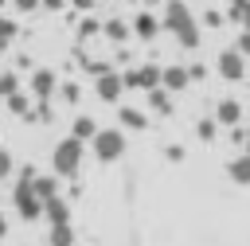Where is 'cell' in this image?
I'll return each instance as SVG.
<instances>
[{
    "instance_id": "6da1fadb",
    "label": "cell",
    "mask_w": 250,
    "mask_h": 246,
    "mask_svg": "<svg viewBox=\"0 0 250 246\" xmlns=\"http://www.w3.org/2000/svg\"><path fill=\"white\" fill-rule=\"evenodd\" d=\"M160 27L184 47V51H195L203 43V23L195 20V12L188 8V0H164V16H160Z\"/></svg>"
},
{
    "instance_id": "7a4b0ae2",
    "label": "cell",
    "mask_w": 250,
    "mask_h": 246,
    "mask_svg": "<svg viewBox=\"0 0 250 246\" xmlns=\"http://www.w3.org/2000/svg\"><path fill=\"white\" fill-rule=\"evenodd\" d=\"M35 176H39L35 168H20V180L12 187V207H16V215L23 223H39L43 219V199L35 191Z\"/></svg>"
},
{
    "instance_id": "3957f363",
    "label": "cell",
    "mask_w": 250,
    "mask_h": 246,
    "mask_svg": "<svg viewBox=\"0 0 250 246\" xmlns=\"http://www.w3.org/2000/svg\"><path fill=\"white\" fill-rule=\"evenodd\" d=\"M82 156H86V144L78 137H62L55 148H51V168L59 180H74L78 168H82Z\"/></svg>"
},
{
    "instance_id": "277c9868",
    "label": "cell",
    "mask_w": 250,
    "mask_h": 246,
    "mask_svg": "<svg viewBox=\"0 0 250 246\" xmlns=\"http://www.w3.org/2000/svg\"><path fill=\"white\" fill-rule=\"evenodd\" d=\"M90 144H94V160L98 164H113V160L125 156V129H98V137Z\"/></svg>"
},
{
    "instance_id": "5b68a950",
    "label": "cell",
    "mask_w": 250,
    "mask_h": 246,
    "mask_svg": "<svg viewBox=\"0 0 250 246\" xmlns=\"http://www.w3.org/2000/svg\"><path fill=\"white\" fill-rule=\"evenodd\" d=\"M215 74H219L223 82H242V78H246V55H242L238 47H223V51L215 55Z\"/></svg>"
},
{
    "instance_id": "8992f818",
    "label": "cell",
    "mask_w": 250,
    "mask_h": 246,
    "mask_svg": "<svg viewBox=\"0 0 250 246\" xmlns=\"http://www.w3.org/2000/svg\"><path fill=\"white\" fill-rule=\"evenodd\" d=\"M94 94H98L102 102H109V105L121 102V94H125V74H121V70H109V66L98 70V74H94Z\"/></svg>"
},
{
    "instance_id": "52a82bcc",
    "label": "cell",
    "mask_w": 250,
    "mask_h": 246,
    "mask_svg": "<svg viewBox=\"0 0 250 246\" xmlns=\"http://www.w3.org/2000/svg\"><path fill=\"white\" fill-rule=\"evenodd\" d=\"M160 70L164 66H156V62H141V66H129L125 70V90H156L160 86Z\"/></svg>"
},
{
    "instance_id": "ba28073f",
    "label": "cell",
    "mask_w": 250,
    "mask_h": 246,
    "mask_svg": "<svg viewBox=\"0 0 250 246\" xmlns=\"http://www.w3.org/2000/svg\"><path fill=\"white\" fill-rule=\"evenodd\" d=\"M27 90H31V98H35V102H51V98H55V90H59V74H55L51 66H35V70H31V78H27Z\"/></svg>"
},
{
    "instance_id": "9c48e42d",
    "label": "cell",
    "mask_w": 250,
    "mask_h": 246,
    "mask_svg": "<svg viewBox=\"0 0 250 246\" xmlns=\"http://www.w3.org/2000/svg\"><path fill=\"white\" fill-rule=\"evenodd\" d=\"M215 121H219V129H238L242 125V117H246V109H242V102L238 98H223L219 105H215V113H211Z\"/></svg>"
},
{
    "instance_id": "30bf717a",
    "label": "cell",
    "mask_w": 250,
    "mask_h": 246,
    "mask_svg": "<svg viewBox=\"0 0 250 246\" xmlns=\"http://www.w3.org/2000/svg\"><path fill=\"white\" fill-rule=\"evenodd\" d=\"M129 27H133V35H137L141 43H152V39L160 35V20H156V12H148V8H141Z\"/></svg>"
},
{
    "instance_id": "8fae6325",
    "label": "cell",
    "mask_w": 250,
    "mask_h": 246,
    "mask_svg": "<svg viewBox=\"0 0 250 246\" xmlns=\"http://www.w3.org/2000/svg\"><path fill=\"white\" fill-rule=\"evenodd\" d=\"M160 86H164L168 94H180V90H188V86H191V74H188V66H180V62L164 66V70H160Z\"/></svg>"
},
{
    "instance_id": "7c38bea8",
    "label": "cell",
    "mask_w": 250,
    "mask_h": 246,
    "mask_svg": "<svg viewBox=\"0 0 250 246\" xmlns=\"http://www.w3.org/2000/svg\"><path fill=\"white\" fill-rule=\"evenodd\" d=\"M43 219H47V226L70 223V199H66V195H55V199H47V203H43Z\"/></svg>"
},
{
    "instance_id": "4fadbf2b",
    "label": "cell",
    "mask_w": 250,
    "mask_h": 246,
    "mask_svg": "<svg viewBox=\"0 0 250 246\" xmlns=\"http://www.w3.org/2000/svg\"><path fill=\"white\" fill-rule=\"evenodd\" d=\"M227 176H230L238 187H250V152H246V148H242V152L227 164Z\"/></svg>"
},
{
    "instance_id": "5bb4252c",
    "label": "cell",
    "mask_w": 250,
    "mask_h": 246,
    "mask_svg": "<svg viewBox=\"0 0 250 246\" xmlns=\"http://www.w3.org/2000/svg\"><path fill=\"white\" fill-rule=\"evenodd\" d=\"M148 109H152V113H160V117H172V113H176V105H172V94H168L164 86L148 90Z\"/></svg>"
},
{
    "instance_id": "9a60e30c",
    "label": "cell",
    "mask_w": 250,
    "mask_h": 246,
    "mask_svg": "<svg viewBox=\"0 0 250 246\" xmlns=\"http://www.w3.org/2000/svg\"><path fill=\"white\" fill-rule=\"evenodd\" d=\"M117 121H121V129H133V133H141V129L148 125L145 109H137V105H121V109H117Z\"/></svg>"
},
{
    "instance_id": "2e32d148",
    "label": "cell",
    "mask_w": 250,
    "mask_h": 246,
    "mask_svg": "<svg viewBox=\"0 0 250 246\" xmlns=\"http://www.w3.org/2000/svg\"><path fill=\"white\" fill-rule=\"evenodd\" d=\"M70 137H78L82 144H86V141H94V137H98V121H94L90 113H78V117H74V125H70Z\"/></svg>"
},
{
    "instance_id": "e0dca14e",
    "label": "cell",
    "mask_w": 250,
    "mask_h": 246,
    "mask_svg": "<svg viewBox=\"0 0 250 246\" xmlns=\"http://www.w3.org/2000/svg\"><path fill=\"white\" fill-rule=\"evenodd\" d=\"M78 234L70 223H59V226H47V246H74Z\"/></svg>"
},
{
    "instance_id": "ac0fdd59",
    "label": "cell",
    "mask_w": 250,
    "mask_h": 246,
    "mask_svg": "<svg viewBox=\"0 0 250 246\" xmlns=\"http://www.w3.org/2000/svg\"><path fill=\"white\" fill-rule=\"evenodd\" d=\"M129 31H133V27H129L125 20H117V16H109V20L102 23V35H105L109 43H125V39H129Z\"/></svg>"
},
{
    "instance_id": "d6986e66",
    "label": "cell",
    "mask_w": 250,
    "mask_h": 246,
    "mask_svg": "<svg viewBox=\"0 0 250 246\" xmlns=\"http://www.w3.org/2000/svg\"><path fill=\"white\" fill-rule=\"evenodd\" d=\"M4 105H8V113H16V117H31V98L20 90V94H12V98H4Z\"/></svg>"
},
{
    "instance_id": "ffe728a7",
    "label": "cell",
    "mask_w": 250,
    "mask_h": 246,
    "mask_svg": "<svg viewBox=\"0 0 250 246\" xmlns=\"http://www.w3.org/2000/svg\"><path fill=\"white\" fill-rule=\"evenodd\" d=\"M35 191H39L43 203L55 199V195H59V176H35Z\"/></svg>"
},
{
    "instance_id": "44dd1931",
    "label": "cell",
    "mask_w": 250,
    "mask_h": 246,
    "mask_svg": "<svg viewBox=\"0 0 250 246\" xmlns=\"http://www.w3.org/2000/svg\"><path fill=\"white\" fill-rule=\"evenodd\" d=\"M227 16H230V20H238V23H242V31H250V0H230Z\"/></svg>"
},
{
    "instance_id": "7402d4cb",
    "label": "cell",
    "mask_w": 250,
    "mask_h": 246,
    "mask_svg": "<svg viewBox=\"0 0 250 246\" xmlns=\"http://www.w3.org/2000/svg\"><path fill=\"white\" fill-rule=\"evenodd\" d=\"M12 94H20V78L16 70H0V98H12Z\"/></svg>"
},
{
    "instance_id": "603a6c76",
    "label": "cell",
    "mask_w": 250,
    "mask_h": 246,
    "mask_svg": "<svg viewBox=\"0 0 250 246\" xmlns=\"http://www.w3.org/2000/svg\"><path fill=\"white\" fill-rule=\"evenodd\" d=\"M195 133H199V141H207V144H211V141L219 137V121H215V117H203V121L195 125Z\"/></svg>"
},
{
    "instance_id": "cb8c5ba5",
    "label": "cell",
    "mask_w": 250,
    "mask_h": 246,
    "mask_svg": "<svg viewBox=\"0 0 250 246\" xmlns=\"http://www.w3.org/2000/svg\"><path fill=\"white\" fill-rule=\"evenodd\" d=\"M16 31H20V27H16V20H12V16H0V43H4V47L16 39Z\"/></svg>"
},
{
    "instance_id": "d4e9b609",
    "label": "cell",
    "mask_w": 250,
    "mask_h": 246,
    "mask_svg": "<svg viewBox=\"0 0 250 246\" xmlns=\"http://www.w3.org/2000/svg\"><path fill=\"white\" fill-rule=\"evenodd\" d=\"M12 172H16V156H12V152L0 144V180H8Z\"/></svg>"
},
{
    "instance_id": "484cf974",
    "label": "cell",
    "mask_w": 250,
    "mask_h": 246,
    "mask_svg": "<svg viewBox=\"0 0 250 246\" xmlns=\"http://www.w3.org/2000/svg\"><path fill=\"white\" fill-rule=\"evenodd\" d=\"M43 8V0H12V12L16 16H27V12H39Z\"/></svg>"
},
{
    "instance_id": "4316f807",
    "label": "cell",
    "mask_w": 250,
    "mask_h": 246,
    "mask_svg": "<svg viewBox=\"0 0 250 246\" xmlns=\"http://www.w3.org/2000/svg\"><path fill=\"white\" fill-rule=\"evenodd\" d=\"M59 94H62V102H70V105H74L82 90H78V82H62V86H59Z\"/></svg>"
},
{
    "instance_id": "83f0119b",
    "label": "cell",
    "mask_w": 250,
    "mask_h": 246,
    "mask_svg": "<svg viewBox=\"0 0 250 246\" xmlns=\"http://www.w3.org/2000/svg\"><path fill=\"white\" fill-rule=\"evenodd\" d=\"M203 27H223V12H203Z\"/></svg>"
},
{
    "instance_id": "f1b7e54d",
    "label": "cell",
    "mask_w": 250,
    "mask_h": 246,
    "mask_svg": "<svg viewBox=\"0 0 250 246\" xmlns=\"http://www.w3.org/2000/svg\"><path fill=\"white\" fill-rule=\"evenodd\" d=\"M234 47H238V51H242V55H246V59H250V31H242V35H238V39H234Z\"/></svg>"
},
{
    "instance_id": "f546056e",
    "label": "cell",
    "mask_w": 250,
    "mask_h": 246,
    "mask_svg": "<svg viewBox=\"0 0 250 246\" xmlns=\"http://www.w3.org/2000/svg\"><path fill=\"white\" fill-rule=\"evenodd\" d=\"M98 31H102V27H98L94 20H82V35H98Z\"/></svg>"
},
{
    "instance_id": "4dcf8cb0",
    "label": "cell",
    "mask_w": 250,
    "mask_h": 246,
    "mask_svg": "<svg viewBox=\"0 0 250 246\" xmlns=\"http://www.w3.org/2000/svg\"><path fill=\"white\" fill-rule=\"evenodd\" d=\"M62 4H66V0H43V8H47V12H59Z\"/></svg>"
},
{
    "instance_id": "1f68e13d",
    "label": "cell",
    "mask_w": 250,
    "mask_h": 246,
    "mask_svg": "<svg viewBox=\"0 0 250 246\" xmlns=\"http://www.w3.org/2000/svg\"><path fill=\"white\" fill-rule=\"evenodd\" d=\"M74 8H78V12H90V8H94V0H74Z\"/></svg>"
},
{
    "instance_id": "d6a6232c",
    "label": "cell",
    "mask_w": 250,
    "mask_h": 246,
    "mask_svg": "<svg viewBox=\"0 0 250 246\" xmlns=\"http://www.w3.org/2000/svg\"><path fill=\"white\" fill-rule=\"evenodd\" d=\"M4 234H8V215L0 211V238H4Z\"/></svg>"
},
{
    "instance_id": "836d02e7",
    "label": "cell",
    "mask_w": 250,
    "mask_h": 246,
    "mask_svg": "<svg viewBox=\"0 0 250 246\" xmlns=\"http://www.w3.org/2000/svg\"><path fill=\"white\" fill-rule=\"evenodd\" d=\"M145 4H160V0H145Z\"/></svg>"
},
{
    "instance_id": "e575fe53",
    "label": "cell",
    "mask_w": 250,
    "mask_h": 246,
    "mask_svg": "<svg viewBox=\"0 0 250 246\" xmlns=\"http://www.w3.org/2000/svg\"><path fill=\"white\" fill-rule=\"evenodd\" d=\"M4 4H8V0H0V12H4Z\"/></svg>"
}]
</instances>
